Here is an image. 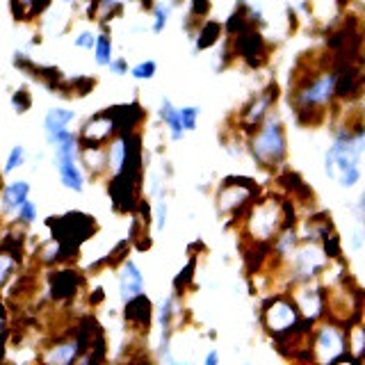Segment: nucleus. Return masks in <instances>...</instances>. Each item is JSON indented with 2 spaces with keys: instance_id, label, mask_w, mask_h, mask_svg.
Instances as JSON below:
<instances>
[{
  "instance_id": "obj_34",
  "label": "nucleus",
  "mask_w": 365,
  "mask_h": 365,
  "mask_svg": "<svg viewBox=\"0 0 365 365\" xmlns=\"http://www.w3.org/2000/svg\"><path fill=\"white\" fill-rule=\"evenodd\" d=\"M11 108H14L19 114L28 112L32 108V96H30L28 87H21V89L14 91V94H11Z\"/></svg>"
},
{
  "instance_id": "obj_18",
  "label": "nucleus",
  "mask_w": 365,
  "mask_h": 365,
  "mask_svg": "<svg viewBox=\"0 0 365 365\" xmlns=\"http://www.w3.org/2000/svg\"><path fill=\"white\" fill-rule=\"evenodd\" d=\"M144 292V277L140 267H137V262L125 258L121 262V274H119V294L123 302L133 299V297L142 294Z\"/></svg>"
},
{
  "instance_id": "obj_16",
  "label": "nucleus",
  "mask_w": 365,
  "mask_h": 365,
  "mask_svg": "<svg viewBox=\"0 0 365 365\" xmlns=\"http://www.w3.org/2000/svg\"><path fill=\"white\" fill-rule=\"evenodd\" d=\"M110 117L114 121V128H117V135H125L133 133L137 125H140L146 117V112L142 110V106L137 101L125 103V106H117V108H108Z\"/></svg>"
},
{
  "instance_id": "obj_27",
  "label": "nucleus",
  "mask_w": 365,
  "mask_h": 365,
  "mask_svg": "<svg viewBox=\"0 0 365 365\" xmlns=\"http://www.w3.org/2000/svg\"><path fill=\"white\" fill-rule=\"evenodd\" d=\"M21 265V258H16L11 251L0 247V290L16 277V269Z\"/></svg>"
},
{
  "instance_id": "obj_4",
  "label": "nucleus",
  "mask_w": 365,
  "mask_h": 365,
  "mask_svg": "<svg viewBox=\"0 0 365 365\" xmlns=\"http://www.w3.org/2000/svg\"><path fill=\"white\" fill-rule=\"evenodd\" d=\"M311 354L317 363H356L347 351V329H342L338 322H327L311 331Z\"/></svg>"
},
{
  "instance_id": "obj_5",
  "label": "nucleus",
  "mask_w": 365,
  "mask_h": 365,
  "mask_svg": "<svg viewBox=\"0 0 365 365\" xmlns=\"http://www.w3.org/2000/svg\"><path fill=\"white\" fill-rule=\"evenodd\" d=\"M283 228V199H262L251 205L247 215V233L251 242H272Z\"/></svg>"
},
{
  "instance_id": "obj_22",
  "label": "nucleus",
  "mask_w": 365,
  "mask_h": 365,
  "mask_svg": "<svg viewBox=\"0 0 365 365\" xmlns=\"http://www.w3.org/2000/svg\"><path fill=\"white\" fill-rule=\"evenodd\" d=\"M48 7H51V0H9L11 16L21 23L41 16Z\"/></svg>"
},
{
  "instance_id": "obj_11",
  "label": "nucleus",
  "mask_w": 365,
  "mask_h": 365,
  "mask_svg": "<svg viewBox=\"0 0 365 365\" xmlns=\"http://www.w3.org/2000/svg\"><path fill=\"white\" fill-rule=\"evenodd\" d=\"M277 98H279V85L269 83L258 96L251 98V103H247L242 112H240V128L245 133H254L258 128V123L267 117V112L274 103H277Z\"/></svg>"
},
{
  "instance_id": "obj_32",
  "label": "nucleus",
  "mask_w": 365,
  "mask_h": 365,
  "mask_svg": "<svg viewBox=\"0 0 365 365\" xmlns=\"http://www.w3.org/2000/svg\"><path fill=\"white\" fill-rule=\"evenodd\" d=\"M26 165V146H21V144H16L14 148L9 151V155H7V160H5V167H3V176H7V174H11L14 169H19V167H23Z\"/></svg>"
},
{
  "instance_id": "obj_15",
  "label": "nucleus",
  "mask_w": 365,
  "mask_h": 365,
  "mask_svg": "<svg viewBox=\"0 0 365 365\" xmlns=\"http://www.w3.org/2000/svg\"><path fill=\"white\" fill-rule=\"evenodd\" d=\"M125 308H123V317H125V322H128L133 329L137 331H146L148 334V329H151V322H153V304L151 299L142 292V294H137L133 297V299L128 302H123Z\"/></svg>"
},
{
  "instance_id": "obj_19",
  "label": "nucleus",
  "mask_w": 365,
  "mask_h": 365,
  "mask_svg": "<svg viewBox=\"0 0 365 365\" xmlns=\"http://www.w3.org/2000/svg\"><path fill=\"white\" fill-rule=\"evenodd\" d=\"M30 197V182L28 180H11L0 190V215H14L19 205Z\"/></svg>"
},
{
  "instance_id": "obj_23",
  "label": "nucleus",
  "mask_w": 365,
  "mask_h": 365,
  "mask_svg": "<svg viewBox=\"0 0 365 365\" xmlns=\"http://www.w3.org/2000/svg\"><path fill=\"white\" fill-rule=\"evenodd\" d=\"M78 163H83L91 176H98L103 171H108V153L106 146H87L80 148Z\"/></svg>"
},
{
  "instance_id": "obj_28",
  "label": "nucleus",
  "mask_w": 365,
  "mask_h": 365,
  "mask_svg": "<svg viewBox=\"0 0 365 365\" xmlns=\"http://www.w3.org/2000/svg\"><path fill=\"white\" fill-rule=\"evenodd\" d=\"M37 260L41 265L51 267V265H57V262H64V256H62V247L57 242L55 237H51L48 242H43L37 251Z\"/></svg>"
},
{
  "instance_id": "obj_14",
  "label": "nucleus",
  "mask_w": 365,
  "mask_h": 365,
  "mask_svg": "<svg viewBox=\"0 0 365 365\" xmlns=\"http://www.w3.org/2000/svg\"><path fill=\"white\" fill-rule=\"evenodd\" d=\"M51 297L55 302H66V299H73L78 294V290L83 288V274L71 269V267H64V269H57L51 274Z\"/></svg>"
},
{
  "instance_id": "obj_30",
  "label": "nucleus",
  "mask_w": 365,
  "mask_h": 365,
  "mask_svg": "<svg viewBox=\"0 0 365 365\" xmlns=\"http://www.w3.org/2000/svg\"><path fill=\"white\" fill-rule=\"evenodd\" d=\"M34 220H37V205H34L30 199H26L14 210V222L19 226H30V224H34Z\"/></svg>"
},
{
  "instance_id": "obj_2",
  "label": "nucleus",
  "mask_w": 365,
  "mask_h": 365,
  "mask_svg": "<svg viewBox=\"0 0 365 365\" xmlns=\"http://www.w3.org/2000/svg\"><path fill=\"white\" fill-rule=\"evenodd\" d=\"M249 151L262 169H277L283 165L285 153H288V144H285L283 123L277 114L267 112V117L251 133Z\"/></svg>"
},
{
  "instance_id": "obj_24",
  "label": "nucleus",
  "mask_w": 365,
  "mask_h": 365,
  "mask_svg": "<svg viewBox=\"0 0 365 365\" xmlns=\"http://www.w3.org/2000/svg\"><path fill=\"white\" fill-rule=\"evenodd\" d=\"M160 119L165 121L171 142H180L182 137H185V130H182V123L178 117V108L171 106L169 98H163V106H160Z\"/></svg>"
},
{
  "instance_id": "obj_25",
  "label": "nucleus",
  "mask_w": 365,
  "mask_h": 365,
  "mask_svg": "<svg viewBox=\"0 0 365 365\" xmlns=\"http://www.w3.org/2000/svg\"><path fill=\"white\" fill-rule=\"evenodd\" d=\"M279 180L283 182V187L288 190L297 201H313V190L306 185L299 174H294V171H285Z\"/></svg>"
},
{
  "instance_id": "obj_45",
  "label": "nucleus",
  "mask_w": 365,
  "mask_h": 365,
  "mask_svg": "<svg viewBox=\"0 0 365 365\" xmlns=\"http://www.w3.org/2000/svg\"><path fill=\"white\" fill-rule=\"evenodd\" d=\"M103 299H106V292H103V288H96L94 292L89 294V304L91 306H96V304H101Z\"/></svg>"
},
{
  "instance_id": "obj_33",
  "label": "nucleus",
  "mask_w": 365,
  "mask_h": 365,
  "mask_svg": "<svg viewBox=\"0 0 365 365\" xmlns=\"http://www.w3.org/2000/svg\"><path fill=\"white\" fill-rule=\"evenodd\" d=\"M94 85H96V80L94 78H89V76H78V78H73V80H68V91L71 94L68 96H85V94H89L91 89H94Z\"/></svg>"
},
{
  "instance_id": "obj_9",
  "label": "nucleus",
  "mask_w": 365,
  "mask_h": 365,
  "mask_svg": "<svg viewBox=\"0 0 365 365\" xmlns=\"http://www.w3.org/2000/svg\"><path fill=\"white\" fill-rule=\"evenodd\" d=\"M142 190V174H130V171H117L108 182V192L112 199V208L119 215H128L137 210Z\"/></svg>"
},
{
  "instance_id": "obj_38",
  "label": "nucleus",
  "mask_w": 365,
  "mask_h": 365,
  "mask_svg": "<svg viewBox=\"0 0 365 365\" xmlns=\"http://www.w3.org/2000/svg\"><path fill=\"white\" fill-rule=\"evenodd\" d=\"M210 14V0H190V14L187 21H199Z\"/></svg>"
},
{
  "instance_id": "obj_20",
  "label": "nucleus",
  "mask_w": 365,
  "mask_h": 365,
  "mask_svg": "<svg viewBox=\"0 0 365 365\" xmlns=\"http://www.w3.org/2000/svg\"><path fill=\"white\" fill-rule=\"evenodd\" d=\"M73 119H76L73 110L51 108L48 112H46V117H43V135H46V142H48V146H53V142L66 130V125L71 123Z\"/></svg>"
},
{
  "instance_id": "obj_49",
  "label": "nucleus",
  "mask_w": 365,
  "mask_h": 365,
  "mask_svg": "<svg viewBox=\"0 0 365 365\" xmlns=\"http://www.w3.org/2000/svg\"><path fill=\"white\" fill-rule=\"evenodd\" d=\"M0 176H3V171H0Z\"/></svg>"
},
{
  "instance_id": "obj_1",
  "label": "nucleus",
  "mask_w": 365,
  "mask_h": 365,
  "mask_svg": "<svg viewBox=\"0 0 365 365\" xmlns=\"http://www.w3.org/2000/svg\"><path fill=\"white\" fill-rule=\"evenodd\" d=\"M365 144V130L359 123L356 128H342L334 144L324 155V169L331 180L340 187H354L361 180V158Z\"/></svg>"
},
{
  "instance_id": "obj_13",
  "label": "nucleus",
  "mask_w": 365,
  "mask_h": 365,
  "mask_svg": "<svg viewBox=\"0 0 365 365\" xmlns=\"http://www.w3.org/2000/svg\"><path fill=\"white\" fill-rule=\"evenodd\" d=\"M233 51L235 55L242 57L251 68H258L267 62V43L256 28H249L245 32L235 34Z\"/></svg>"
},
{
  "instance_id": "obj_36",
  "label": "nucleus",
  "mask_w": 365,
  "mask_h": 365,
  "mask_svg": "<svg viewBox=\"0 0 365 365\" xmlns=\"http://www.w3.org/2000/svg\"><path fill=\"white\" fill-rule=\"evenodd\" d=\"M178 117H180V123H182V130H185V133H192L194 128H197L199 108H194V106L178 108Z\"/></svg>"
},
{
  "instance_id": "obj_29",
  "label": "nucleus",
  "mask_w": 365,
  "mask_h": 365,
  "mask_svg": "<svg viewBox=\"0 0 365 365\" xmlns=\"http://www.w3.org/2000/svg\"><path fill=\"white\" fill-rule=\"evenodd\" d=\"M94 60L98 66H108L112 60V39L108 32L96 34V43H94Z\"/></svg>"
},
{
  "instance_id": "obj_42",
  "label": "nucleus",
  "mask_w": 365,
  "mask_h": 365,
  "mask_svg": "<svg viewBox=\"0 0 365 365\" xmlns=\"http://www.w3.org/2000/svg\"><path fill=\"white\" fill-rule=\"evenodd\" d=\"M9 338V322H7V313H5V304L0 299V345H5Z\"/></svg>"
},
{
  "instance_id": "obj_47",
  "label": "nucleus",
  "mask_w": 365,
  "mask_h": 365,
  "mask_svg": "<svg viewBox=\"0 0 365 365\" xmlns=\"http://www.w3.org/2000/svg\"><path fill=\"white\" fill-rule=\"evenodd\" d=\"M217 363H220V351L212 349L208 356H205V365H217Z\"/></svg>"
},
{
  "instance_id": "obj_44",
  "label": "nucleus",
  "mask_w": 365,
  "mask_h": 365,
  "mask_svg": "<svg viewBox=\"0 0 365 365\" xmlns=\"http://www.w3.org/2000/svg\"><path fill=\"white\" fill-rule=\"evenodd\" d=\"M165 224H167V203H165V199H160V203H158V228H165Z\"/></svg>"
},
{
  "instance_id": "obj_12",
  "label": "nucleus",
  "mask_w": 365,
  "mask_h": 365,
  "mask_svg": "<svg viewBox=\"0 0 365 365\" xmlns=\"http://www.w3.org/2000/svg\"><path fill=\"white\" fill-rule=\"evenodd\" d=\"M117 135V128H114V121L110 117L108 110H103L98 114H94L83 128L78 133V144L80 148L87 146H106L112 137Z\"/></svg>"
},
{
  "instance_id": "obj_46",
  "label": "nucleus",
  "mask_w": 365,
  "mask_h": 365,
  "mask_svg": "<svg viewBox=\"0 0 365 365\" xmlns=\"http://www.w3.org/2000/svg\"><path fill=\"white\" fill-rule=\"evenodd\" d=\"M361 247H363V233H361V228H359V231L351 235V249L359 251Z\"/></svg>"
},
{
  "instance_id": "obj_10",
  "label": "nucleus",
  "mask_w": 365,
  "mask_h": 365,
  "mask_svg": "<svg viewBox=\"0 0 365 365\" xmlns=\"http://www.w3.org/2000/svg\"><path fill=\"white\" fill-rule=\"evenodd\" d=\"M292 262H290V274H292V283L294 285H306L311 283V279H315L319 272L327 267V256L324 251L317 245H304L302 249L292 251Z\"/></svg>"
},
{
  "instance_id": "obj_35",
  "label": "nucleus",
  "mask_w": 365,
  "mask_h": 365,
  "mask_svg": "<svg viewBox=\"0 0 365 365\" xmlns=\"http://www.w3.org/2000/svg\"><path fill=\"white\" fill-rule=\"evenodd\" d=\"M169 16H171V5H158L153 9V26H151L153 34H160L167 28Z\"/></svg>"
},
{
  "instance_id": "obj_6",
  "label": "nucleus",
  "mask_w": 365,
  "mask_h": 365,
  "mask_svg": "<svg viewBox=\"0 0 365 365\" xmlns=\"http://www.w3.org/2000/svg\"><path fill=\"white\" fill-rule=\"evenodd\" d=\"M258 197V187L251 178L245 176H228L222 180L220 192H217V212L228 215L233 222L242 217L245 208Z\"/></svg>"
},
{
  "instance_id": "obj_37",
  "label": "nucleus",
  "mask_w": 365,
  "mask_h": 365,
  "mask_svg": "<svg viewBox=\"0 0 365 365\" xmlns=\"http://www.w3.org/2000/svg\"><path fill=\"white\" fill-rule=\"evenodd\" d=\"M155 71H158V64L153 60H144V62L135 64L130 68V78H135V80H151L155 76Z\"/></svg>"
},
{
  "instance_id": "obj_48",
  "label": "nucleus",
  "mask_w": 365,
  "mask_h": 365,
  "mask_svg": "<svg viewBox=\"0 0 365 365\" xmlns=\"http://www.w3.org/2000/svg\"><path fill=\"white\" fill-rule=\"evenodd\" d=\"M60 3H66L68 5V3H76V0H60Z\"/></svg>"
},
{
  "instance_id": "obj_3",
  "label": "nucleus",
  "mask_w": 365,
  "mask_h": 365,
  "mask_svg": "<svg viewBox=\"0 0 365 365\" xmlns=\"http://www.w3.org/2000/svg\"><path fill=\"white\" fill-rule=\"evenodd\" d=\"M48 228H51V237H55L62 247V256L64 262L76 260L80 254V245L89 240L96 231V222L91 215L85 212H66L62 217H48Z\"/></svg>"
},
{
  "instance_id": "obj_21",
  "label": "nucleus",
  "mask_w": 365,
  "mask_h": 365,
  "mask_svg": "<svg viewBox=\"0 0 365 365\" xmlns=\"http://www.w3.org/2000/svg\"><path fill=\"white\" fill-rule=\"evenodd\" d=\"M80 359V347L76 338H68L62 342H55V345L46 347L41 361L46 363H57V365H68V363H76Z\"/></svg>"
},
{
  "instance_id": "obj_8",
  "label": "nucleus",
  "mask_w": 365,
  "mask_h": 365,
  "mask_svg": "<svg viewBox=\"0 0 365 365\" xmlns=\"http://www.w3.org/2000/svg\"><path fill=\"white\" fill-rule=\"evenodd\" d=\"M262 327L267 329V334H272L274 338L285 334L297 327V322L302 319L299 308H297L294 299L288 294H274L269 299L262 304Z\"/></svg>"
},
{
  "instance_id": "obj_39",
  "label": "nucleus",
  "mask_w": 365,
  "mask_h": 365,
  "mask_svg": "<svg viewBox=\"0 0 365 365\" xmlns=\"http://www.w3.org/2000/svg\"><path fill=\"white\" fill-rule=\"evenodd\" d=\"M128 240H123V242H119L117 247H114V251H112V254L106 258V260H101L98 262V265H117V262H123L125 260V256H128ZM96 265V267H98Z\"/></svg>"
},
{
  "instance_id": "obj_43",
  "label": "nucleus",
  "mask_w": 365,
  "mask_h": 365,
  "mask_svg": "<svg viewBox=\"0 0 365 365\" xmlns=\"http://www.w3.org/2000/svg\"><path fill=\"white\" fill-rule=\"evenodd\" d=\"M108 66H110V71H112L114 76H125V73H128V62H125L123 57H117V60L112 57Z\"/></svg>"
},
{
  "instance_id": "obj_26",
  "label": "nucleus",
  "mask_w": 365,
  "mask_h": 365,
  "mask_svg": "<svg viewBox=\"0 0 365 365\" xmlns=\"http://www.w3.org/2000/svg\"><path fill=\"white\" fill-rule=\"evenodd\" d=\"M222 26L217 21H205L201 23V28L199 32L194 34V41H197V51H205V48H210V46H215L217 41H220L222 37Z\"/></svg>"
},
{
  "instance_id": "obj_41",
  "label": "nucleus",
  "mask_w": 365,
  "mask_h": 365,
  "mask_svg": "<svg viewBox=\"0 0 365 365\" xmlns=\"http://www.w3.org/2000/svg\"><path fill=\"white\" fill-rule=\"evenodd\" d=\"M94 43H96V34L89 32V30L80 32L78 37L73 39V46H76V48H80V51H94Z\"/></svg>"
},
{
  "instance_id": "obj_17",
  "label": "nucleus",
  "mask_w": 365,
  "mask_h": 365,
  "mask_svg": "<svg viewBox=\"0 0 365 365\" xmlns=\"http://www.w3.org/2000/svg\"><path fill=\"white\" fill-rule=\"evenodd\" d=\"M294 304L299 308L302 317L308 319H317L324 315V306H327V292L322 288H302L294 297Z\"/></svg>"
},
{
  "instance_id": "obj_31",
  "label": "nucleus",
  "mask_w": 365,
  "mask_h": 365,
  "mask_svg": "<svg viewBox=\"0 0 365 365\" xmlns=\"http://www.w3.org/2000/svg\"><path fill=\"white\" fill-rule=\"evenodd\" d=\"M194 269H197V258H190L187 265L182 267V269L178 272V277L174 279V290H176V294H182V292L187 290L190 281L194 279Z\"/></svg>"
},
{
  "instance_id": "obj_7",
  "label": "nucleus",
  "mask_w": 365,
  "mask_h": 365,
  "mask_svg": "<svg viewBox=\"0 0 365 365\" xmlns=\"http://www.w3.org/2000/svg\"><path fill=\"white\" fill-rule=\"evenodd\" d=\"M53 148H55V167H57V174H60L62 185L71 192H83L85 176L78 167V155H80L78 135L64 130L53 142Z\"/></svg>"
},
{
  "instance_id": "obj_40",
  "label": "nucleus",
  "mask_w": 365,
  "mask_h": 365,
  "mask_svg": "<svg viewBox=\"0 0 365 365\" xmlns=\"http://www.w3.org/2000/svg\"><path fill=\"white\" fill-rule=\"evenodd\" d=\"M322 251L327 258H340V237L336 233H329L327 237H322Z\"/></svg>"
}]
</instances>
